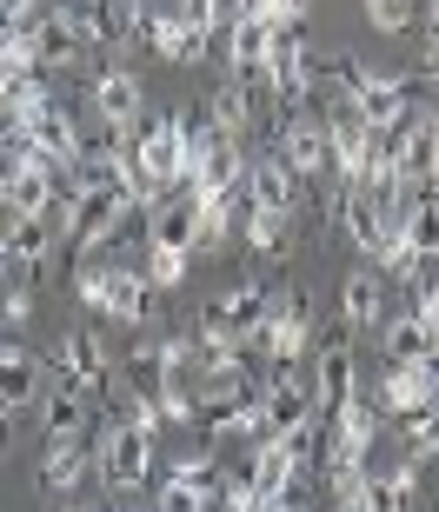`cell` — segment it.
Returning a JSON list of instances; mask_svg holds the SVG:
<instances>
[{
    "label": "cell",
    "instance_id": "cell-26",
    "mask_svg": "<svg viewBox=\"0 0 439 512\" xmlns=\"http://www.w3.org/2000/svg\"><path fill=\"white\" fill-rule=\"evenodd\" d=\"M100 459H87L80 446H47V459H40V486L47 493H80V479L94 473Z\"/></svg>",
    "mask_w": 439,
    "mask_h": 512
},
{
    "label": "cell",
    "instance_id": "cell-40",
    "mask_svg": "<svg viewBox=\"0 0 439 512\" xmlns=\"http://www.w3.org/2000/svg\"><path fill=\"white\" fill-rule=\"evenodd\" d=\"M280 446H287L293 459H306V453H313V446H320V426H300V433H287V439H280Z\"/></svg>",
    "mask_w": 439,
    "mask_h": 512
},
{
    "label": "cell",
    "instance_id": "cell-24",
    "mask_svg": "<svg viewBox=\"0 0 439 512\" xmlns=\"http://www.w3.org/2000/svg\"><path fill=\"white\" fill-rule=\"evenodd\" d=\"M207 114H213V133L247 140V127H253V87H247V80H227V87L207 100Z\"/></svg>",
    "mask_w": 439,
    "mask_h": 512
},
{
    "label": "cell",
    "instance_id": "cell-37",
    "mask_svg": "<svg viewBox=\"0 0 439 512\" xmlns=\"http://www.w3.org/2000/svg\"><path fill=\"white\" fill-rule=\"evenodd\" d=\"M207 506H213V499H200V493H187V486H173V479H167V493H160L153 512H207Z\"/></svg>",
    "mask_w": 439,
    "mask_h": 512
},
{
    "label": "cell",
    "instance_id": "cell-30",
    "mask_svg": "<svg viewBox=\"0 0 439 512\" xmlns=\"http://www.w3.org/2000/svg\"><path fill=\"white\" fill-rule=\"evenodd\" d=\"M287 227H293V220H280V213H253L240 240H247L253 253H280V247H287Z\"/></svg>",
    "mask_w": 439,
    "mask_h": 512
},
{
    "label": "cell",
    "instance_id": "cell-36",
    "mask_svg": "<svg viewBox=\"0 0 439 512\" xmlns=\"http://www.w3.org/2000/svg\"><path fill=\"white\" fill-rule=\"evenodd\" d=\"M366 512H406V493L393 479H373V486H366Z\"/></svg>",
    "mask_w": 439,
    "mask_h": 512
},
{
    "label": "cell",
    "instance_id": "cell-7",
    "mask_svg": "<svg viewBox=\"0 0 439 512\" xmlns=\"http://www.w3.org/2000/svg\"><path fill=\"white\" fill-rule=\"evenodd\" d=\"M439 406V366L433 360H420V366H393L380 380V413H393V419H420V413H433Z\"/></svg>",
    "mask_w": 439,
    "mask_h": 512
},
{
    "label": "cell",
    "instance_id": "cell-10",
    "mask_svg": "<svg viewBox=\"0 0 439 512\" xmlns=\"http://www.w3.org/2000/svg\"><path fill=\"white\" fill-rule=\"evenodd\" d=\"M54 360H60V373L67 380L60 386H74V393H107V380H114V366H107V346L94 340V333H67V340L54 346Z\"/></svg>",
    "mask_w": 439,
    "mask_h": 512
},
{
    "label": "cell",
    "instance_id": "cell-13",
    "mask_svg": "<svg viewBox=\"0 0 439 512\" xmlns=\"http://www.w3.org/2000/svg\"><path fill=\"white\" fill-rule=\"evenodd\" d=\"M326 147H333V173H340L346 187H360L366 153H373V127L353 107H340V114H326Z\"/></svg>",
    "mask_w": 439,
    "mask_h": 512
},
{
    "label": "cell",
    "instance_id": "cell-14",
    "mask_svg": "<svg viewBox=\"0 0 439 512\" xmlns=\"http://www.w3.org/2000/svg\"><path fill=\"white\" fill-rule=\"evenodd\" d=\"M340 320L353 326V333H380L393 313H386V286H380V273H346V286H340Z\"/></svg>",
    "mask_w": 439,
    "mask_h": 512
},
{
    "label": "cell",
    "instance_id": "cell-17",
    "mask_svg": "<svg viewBox=\"0 0 439 512\" xmlns=\"http://www.w3.org/2000/svg\"><path fill=\"white\" fill-rule=\"evenodd\" d=\"M94 120H107V127H134L140 120V80L127 67L94 74Z\"/></svg>",
    "mask_w": 439,
    "mask_h": 512
},
{
    "label": "cell",
    "instance_id": "cell-5",
    "mask_svg": "<svg viewBox=\"0 0 439 512\" xmlns=\"http://www.w3.org/2000/svg\"><path fill=\"white\" fill-rule=\"evenodd\" d=\"M94 459H100V479H107L114 493H134L140 479H147V466H153V439L134 433V426H114V433L94 446Z\"/></svg>",
    "mask_w": 439,
    "mask_h": 512
},
{
    "label": "cell",
    "instance_id": "cell-42",
    "mask_svg": "<svg viewBox=\"0 0 439 512\" xmlns=\"http://www.w3.org/2000/svg\"><path fill=\"white\" fill-rule=\"evenodd\" d=\"M54 512H94V506H87V499H60Z\"/></svg>",
    "mask_w": 439,
    "mask_h": 512
},
{
    "label": "cell",
    "instance_id": "cell-4",
    "mask_svg": "<svg viewBox=\"0 0 439 512\" xmlns=\"http://www.w3.org/2000/svg\"><path fill=\"white\" fill-rule=\"evenodd\" d=\"M7 220H54L60 207V180L47 160H20V167H7Z\"/></svg>",
    "mask_w": 439,
    "mask_h": 512
},
{
    "label": "cell",
    "instance_id": "cell-25",
    "mask_svg": "<svg viewBox=\"0 0 439 512\" xmlns=\"http://www.w3.org/2000/svg\"><path fill=\"white\" fill-rule=\"evenodd\" d=\"M114 320H127V326H147V313H153V286H147V273L140 266H114V306H107Z\"/></svg>",
    "mask_w": 439,
    "mask_h": 512
},
{
    "label": "cell",
    "instance_id": "cell-23",
    "mask_svg": "<svg viewBox=\"0 0 439 512\" xmlns=\"http://www.w3.org/2000/svg\"><path fill=\"white\" fill-rule=\"evenodd\" d=\"M80 27V40L94 47H114V40H134V7H114V0H94V7H67Z\"/></svg>",
    "mask_w": 439,
    "mask_h": 512
},
{
    "label": "cell",
    "instance_id": "cell-29",
    "mask_svg": "<svg viewBox=\"0 0 439 512\" xmlns=\"http://www.w3.org/2000/svg\"><path fill=\"white\" fill-rule=\"evenodd\" d=\"M140 273H147L153 293H160V286H180V280H187V253H173V247H140Z\"/></svg>",
    "mask_w": 439,
    "mask_h": 512
},
{
    "label": "cell",
    "instance_id": "cell-27",
    "mask_svg": "<svg viewBox=\"0 0 439 512\" xmlns=\"http://www.w3.org/2000/svg\"><path fill=\"white\" fill-rule=\"evenodd\" d=\"M227 306H233V326H240V340H253V333L273 320V300H267V286H260V280H240V286L227 293Z\"/></svg>",
    "mask_w": 439,
    "mask_h": 512
},
{
    "label": "cell",
    "instance_id": "cell-18",
    "mask_svg": "<svg viewBox=\"0 0 439 512\" xmlns=\"http://www.w3.org/2000/svg\"><path fill=\"white\" fill-rule=\"evenodd\" d=\"M80 27L67 7H47V20H40V34H34V60H40V74H54V67H74L80 60Z\"/></svg>",
    "mask_w": 439,
    "mask_h": 512
},
{
    "label": "cell",
    "instance_id": "cell-33",
    "mask_svg": "<svg viewBox=\"0 0 439 512\" xmlns=\"http://www.w3.org/2000/svg\"><path fill=\"white\" fill-rule=\"evenodd\" d=\"M406 453H413V459H433V453H439V406L413 419V433H406Z\"/></svg>",
    "mask_w": 439,
    "mask_h": 512
},
{
    "label": "cell",
    "instance_id": "cell-44",
    "mask_svg": "<svg viewBox=\"0 0 439 512\" xmlns=\"http://www.w3.org/2000/svg\"><path fill=\"white\" fill-rule=\"evenodd\" d=\"M433 366H439V346H433Z\"/></svg>",
    "mask_w": 439,
    "mask_h": 512
},
{
    "label": "cell",
    "instance_id": "cell-39",
    "mask_svg": "<svg viewBox=\"0 0 439 512\" xmlns=\"http://www.w3.org/2000/svg\"><path fill=\"white\" fill-rule=\"evenodd\" d=\"M386 479H393V486H400V493L413 499V493H420V459L406 453V459H400V466H393V473H386Z\"/></svg>",
    "mask_w": 439,
    "mask_h": 512
},
{
    "label": "cell",
    "instance_id": "cell-8",
    "mask_svg": "<svg viewBox=\"0 0 439 512\" xmlns=\"http://www.w3.org/2000/svg\"><path fill=\"white\" fill-rule=\"evenodd\" d=\"M14 133H27L34 160H47L54 173H74L80 167V120L67 114V107H47L40 120H27V127H14Z\"/></svg>",
    "mask_w": 439,
    "mask_h": 512
},
{
    "label": "cell",
    "instance_id": "cell-22",
    "mask_svg": "<svg viewBox=\"0 0 439 512\" xmlns=\"http://www.w3.org/2000/svg\"><path fill=\"white\" fill-rule=\"evenodd\" d=\"M40 433H47V446H74V439L87 433V393L54 386V393H47V406H40Z\"/></svg>",
    "mask_w": 439,
    "mask_h": 512
},
{
    "label": "cell",
    "instance_id": "cell-1",
    "mask_svg": "<svg viewBox=\"0 0 439 512\" xmlns=\"http://www.w3.org/2000/svg\"><path fill=\"white\" fill-rule=\"evenodd\" d=\"M326 74L346 87V107H353V114H360L373 133H393V127H406V120H413V94L400 87V74H373V67H360L353 54H340Z\"/></svg>",
    "mask_w": 439,
    "mask_h": 512
},
{
    "label": "cell",
    "instance_id": "cell-31",
    "mask_svg": "<svg viewBox=\"0 0 439 512\" xmlns=\"http://www.w3.org/2000/svg\"><path fill=\"white\" fill-rule=\"evenodd\" d=\"M366 20H373V34H406L420 7H406V0H366Z\"/></svg>",
    "mask_w": 439,
    "mask_h": 512
},
{
    "label": "cell",
    "instance_id": "cell-38",
    "mask_svg": "<svg viewBox=\"0 0 439 512\" xmlns=\"http://www.w3.org/2000/svg\"><path fill=\"white\" fill-rule=\"evenodd\" d=\"M27 320H34V286H7V326H27Z\"/></svg>",
    "mask_w": 439,
    "mask_h": 512
},
{
    "label": "cell",
    "instance_id": "cell-9",
    "mask_svg": "<svg viewBox=\"0 0 439 512\" xmlns=\"http://www.w3.org/2000/svg\"><path fill=\"white\" fill-rule=\"evenodd\" d=\"M147 247H173V253L200 247V193L180 187V193H167V200L147 213Z\"/></svg>",
    "mask_w": 439,
    "mask_h": 512
},
{
    "label": "cell",
    "instance_id": "cell-6",
    "mask_svg": "<svg viewBox=\"0 0 439 512\" xmlns=\"http://www.w3.org/2000/svg\"><path fill=\"white\" fill-rule=\"evenodd\" d=\"M306 320H313V313H306V293H287V300L273 306V320L253 333V346L273 360V373H287V366L306 353V340H313V333H306Z\"/></svg>",
    "mask_w": 439,
    "mask_h": 512
},
{
    "label": "cell",
    "instance_id": "cell-12",
    "mask_svg": "<svg viewBox=\"0 0 439 512\" xmlns=\"http://www.w3.org/2000/svg\"><path fill=\"white\" fill-rule=\"evenodd\" d=\"M34 406H47L40 366H34V353H27L20 340H7V353H0V413L20 419V413H34Z\"/></svg>",
    "mask_w": 439,
    "mask_h": 512
},
{
    "label": "cell",
    "instance_id": "cell-3",
    "mask_svg": "<svg viewBox=\"0 0 439 512\" xmlns=\"http://www.w3.org/2000/svg\"><path fill=\"white\" fill-rule=\"evenodd\" d=\"M127 213H134V200H127L120 187H94V193H80V207H74V220H67V233H74L80 253H100L120 233V220H127Z\"/></svg>",
    "mask_w": 439,
    "mask_h": 512
},
{
    "label": "cell",
    "instance_id": "cell-41",
    "mask_svg": "<svg viewBox=\"0 0 439 512\" xmlns=\"http://www.w3.org/2000/svg\"><path fill=\"white\" fill-rule=\"evenodd\" d=\"M426 74H439V34L426 40Z\"/></svg>",
    "mask_w": 439,
    "mask_h": 512
},
{
    "label": "cell",
    "instance_id": "cell-19",
    "mask_svg": "<svg viewBox=\"0 0 439 512\" xmlns=\"http://www.w3.org/2000/svg\"><path fill=\"white\" fill-rule=\"evenodd\" d=\"M380 346H386V360H393V366H420V360H433L439 340H433V326L406 306V313H393V320L380 326Z\"/></svg>",
    "mask_w": 439,
    "mask_h": 512
},
{
    "label": "cell",
    "instance_id": "cell-32",
    "mask_svg": "<svg viewBox=\"0 0 439 512\" xmlns=\"http://www.w3.org/2000/svg\"><path fill=\"white\" fill-rule=\"evenodd\" d=\"M80 300L87 306H100V313H107V306H114V266H87V273H80Z\"/></svg>",
    "mask_w": 439,
    "mask_h": 512
},
{
    "label": "cell",
    "instance_id": "cell-16",
    "mask_svg": "<svg viewBox=\"0 0 439 512\" xmlns=\"http://www.w3.org/2000/svg\"><path fill=\"white\" fill-rule=\"evenodd\" d=\"M280 160H287L300 180H320L326 167H333V147H326V127H313V120H287L280 127Z\"/></svg>",
    "mask_w": 439,
    "mask_h": 512
},
{
    "label": "cell",
    "instance_id": "cell-28",
    "mask_svg": "<svg viewBox=\"0 0 439 512\" xmlns=\"http://www.w3.org/2000/svg\"><path fill=\"white\" fill-rule=\"evenodd\" d=\"M173 486H187V493H200V499H220L227 493V473L213 466V453H187L173 466Z\"/></svg>",
    "mask_w": 439,
    "mask_h": 512
},
{
    "label": "cell",
    "instance_id": "cell-11",
    "mask_svg": "<svg viewBox=\"0 0 439 512\" xmlns=\"http://www.w3.org/2000/svg\"><path fill=\"white\" fill-rule=\"evenodd\" d=\"M260 399H267L273 439H287V433H300V426H313V413H320V393L293 380V366H287V373H273V380L260 386Z\"/></svg>",
    "mask_w": 439,
    "mask_h": 512
},
{
    "label": "cell",
    "instance_id": "cell-15",
    "mask_svg": "<svg viewBox=\"0 0 439 512\" xmlns=\"http://www.w3.org/2000/svg\"><path fill=\"white\" fill-rule=\"evenodd\" d=\"M247 193L260 213H280V220H293V200H300V173L273 153V160H260V167H247Z\"/></svg>",
    "mask_w": 439,
    "mask_h": 512
},
{
    "label": "cell",
    "instance_id": "cell-34",
    "mask_svg": "<svg viewBox=\"0 0 439 512\" xmlns=\"http://www.w3.org/2000/svg\"><path fill=\"white\" fill-rule=\"evenodd\" d=\"M267 87H273V100L293 114V107H306V94H313V74H273Z\"/></svg>",
    "mask_w": 439,
    "mask_h": 512
},
{
    "label": "cell",
    "instance_id": "cell-21",
    "mask_svg": "<svg viewBox=\"0 0 439 512\" xmlns=\"http://www.w3.org/2000/svg\"><path fill=\"white\" fill-rule=\"evenodd\" d=\"M0 247H7L14 266H27L20 286H34L40 273H47V253H54V227H47V220H7V240H0Z\"/></svg>",
    "mask_w": 439,
    "mask_h": 512
},
{
    "label": "cell",
    "instance_id": "cell-20",
    "mask_svg": "<svg viewBox=\"0 0 439 512\" xmlns=\"http://www.w3.org/2000/svg\"><path fill=\"white\" fill-rule=\"evenodd\" d=\"M313 393H320V406H333V413H340L346 399H353V353H346V326L320 346V366H313Z\"/></svg>",
    "mask_w": 439,
    "mask_h": 512
},
{
    "label": "cell",
    "instance_id": "cell-43",
    "mask_svg": "<svg viewBox=\"0 0 439 512\" xmlns=\"http://www.w3.org/2000/svg\"><path fill=\"white\" fill-rule=\"evenodd\" d=\"M420 20H426V27H433V34H439V0H433V7H420Z\"/></svg>",
    "mask_w": 439,
    "mask_h": 512
},
{
    "label": "cell",
    "instance_id": "cell-2",
    "mask_svg": "<svg viewBox=\"0 0 439 512\" xmlns=\"http://www.w3.org/2000/svg\"><path fill=\"white\" fill-rule=\"evenodd\" d=\"M333 220H340V233H346L360 253H373V260H380L386 240H393V213H386L380 193H366V187H340V207H333Z\"/></svg>",
    "mask_w": 439,
    "mask_h": 512
},
{
    "label": "cell",
    "instance_id": "cell-35",
    "mask_svg": "<svg viewBox=\"0 0 439 512\" xmlns=\"http://www.w3.org/2000/svg\"><path fill=\"white\" fill-rule=\"evenodd\" d=\"M127 426H134V433H160V426H167V413H160V393H134V413H127Z\"/></svg>",
    "mask_w": 439,
    "mask_h": 512
}]
</instances>
